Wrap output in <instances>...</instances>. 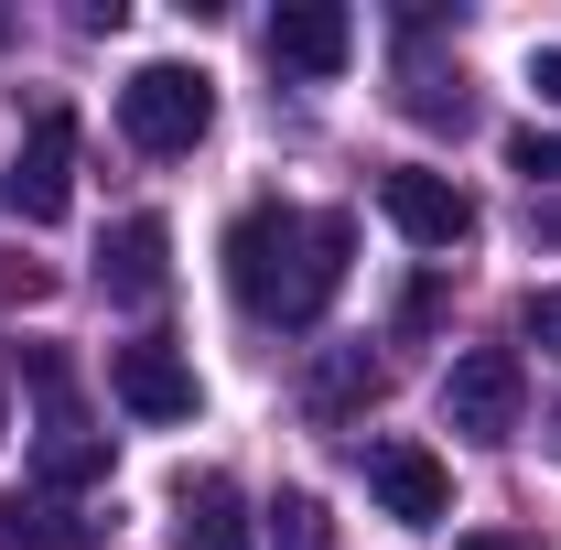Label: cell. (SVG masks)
Returning <instances> with one entry per match:
<instances>
[{
  "label": "cell",
  "mask_w": 561,
  "mask_h": 550,
  "mask_svg": "<svg viewBox=\"0 0 561 550\" xmlns=\"http://www.w3.org/2000/svg\"><path fill=\"white\" fill-rule=\"evenodd\" d=\"M346 249H356V227L324 206H249L227 227V291H238V313L302 335L346 291Z\"/></svg>",
  "instance_id": "6da1fadb"
},
{
  "label": "cell",
  "mask_w": 561,
  "mask_h": 550,
  "mask_svg": "<svg viewBox=\"0 0 561 550\" xmlns=\"http://www.w3.org/2000/svg\"><path fill=\"white\" fill-rule=\"evenodd\" d=\"M119 130H130V151H151V162L195 151V140L216 130V76L206 66H140L130 87H119Z\"/></svg>",
  "instance_id": "7a4b0ae2"
},
{
  "label": "cell",
  "mask_w": 561,
  "mask_h": 550,
  "mask_svg": "<svg viewBox=\"0 0 561 550\" xmlns=\"http://www.w3.org/2000/svg\"><path fill=\"white\" fill-rule=\"evenodd\" d=\"M529 411V367L507 356V345H465L454 367H443V432H465V443H507Z\"/></svg>",
  "instance_id": "3957f363"
},
{
  "label": "cell",
  "mask_w": 561,
  "mask_h": 550,
  "mask_svg": "<svg viewBox=\"0 0 561 550\" xmlns=\"http://www.w3.org/2000/svg\"><path fill=\"white\" fill-rule=\"evenodd\" d=\"M0 206L22 227H55L76 206V108H33V130H22L11 173H0Z\"/></svg>",
  "instance_id": "277c9868"
},
{
  "label": "cell",
  "mask_w": 561,
  "mask_h": 550,
  "mask_svg": "<svg viewBox=\"0 0 561 550\" xmlns=\"http://www.w3.org/2000/svg\"><path fill=\"white\" fill-rule=\"evenodd\" d=\"M378 216H389L411 249H465V238H476V195H465L454 173H421V162L378 173Z\"/></svg>",
  "instance_id": "5b68a950"
},
{
  "label": "cell",
  "mask_w": 561,
  "mask_h": 550,
  "mask_svg": "<svg viewBox=\"0 0 561 550\" xmlns=\"http://www.w3.org/2000/svg\"><path fill=\"white\" fill-rule=\"evenodd\" d=\"M108 389H119V411H130V421H195V400H206L195 367H184L162 335L119 345V356H108Z\"/></svg>",
  "instance_id": "8992f818"
},
{
  "label": "cell",
  "mask_w": 561,
  "mask_h": 550,
  "mask_svg": "<svg viewBox=\"0 0 561 550\" xmlns=\"http://www.w3.org/2000/svg\"><path fill=\"white\" fill-rule=\"evenodd\" d=\"M367 485H378V507H389L400 529H432V518L454 507V475H443L421 443H367Z\"/></svg>",
  "instance_id": "52a82bcc"
},
{
  "label": "cell",
  "mask_w": 561,
  "mask_h": 550,
  "mask_svg": "<svg viewBox=\"0 0 561 550\" xmlns=\"http://www.w3.org/2000/svg\"><path fill=\"white\" fill-rule=\"evenodd\" d=\"M271 55H280V66H302V76H346V55H356V11H346V0H280Z\"/></svg>",
  "instance_id": "ba28073f"
},
{
  "label": "cell",
  "mask_w": 561,
  "mask_h": 550,
  "mask_svg": "<svg viewBox=\"0 0 561 550\" xmlns=\"http://www.w3.org/2000/svg\"><path fill=\"white\" fill-rule=\"evenodd\" d=\"M162 249H173V227H162V216H119V227H108V249H98V291H108V302H162V280H173Z\"/></svg>",
  "instance_id": "9c48e42d"
},
{
  "label": "cell",
  "mask_w": 561,
  "mask_h": 550,
  "mask_svg": "<svg viewBox=\"0 0 561 550\" xmlns=\"http://www.w3.org/2000/svg\"><path fill=\"white\" fill-rule=\"evenodd\" d=\"M0 550H108V518L66 496H0Z\"/></svg>",
  "instance_id": "30bf717a"
},
{
  "label": "cell",
  "mask_w": 561,
  "mask_h": 550,
  "mask_svg": "<svg viewBox=\"0 0 561 550\" xmlns=\"http://www.w3.org/2000/svg\"><path fill=\"white\" fill-rule=\"evenodd\" d=\"M173 550H249V507L227 475H184L173 485Z\"/></svg>",
  "instance_id": "8fae6325"
},
{
  "label": "cell",
  "mask_w": 561,
  "mask_h": 550,
  "mask_svg": "<svg viewBox=\"0 0 561 550\" xmlns=\"http://www.w3.org/2000/svg\"><path fill=\"white\" fill-rule=\"evenodd\" d=\"M33 475H44V496H76V485H108V432H87V421H55V432L33 443Z\"/></svg>",
  "instance_id": "7c38bea8"
},
{
  "label": "cell",
  "mask_w": 561,
  "mask_h": 550,
  "mask_svg": "<svg viewBox=\"0 0 561 550\" xmlns=\"http://www.w3.org/2000/svg\"><path fill=\"white\" fill-rule=\"evenodd\" d=\"M271 550H335V529H324V496H302V485H291V496L271 507Z\"/></svg>",
  "instance_id": "4fadbf2b"
},
{
  "label": "cell",
  "mask_w": 561,
  "mask_h": 550,
  "mask_svg": "<svg viewBox=\"0 0 561 550\" xmlns=\"http://www.w3.org/2000/svg\"><path fill=\"white\" fill-rule=\"evenodd\" d=\"M378 378H389L378 356H335V367L313 378V400H324V411H335V400H378Z\"/></svg>",
  "instance_id": "5bb4252c"
},
{
  "label": "cell",
  "mask_w": 561,
  "mask_h": 550,
  "mask_svg": "<svg viewBox=\"0 0 561 550\" xmlns=\"http://www.w3.org/2000/svg\"><path fill=\"white\" fill-rule=\"evenodd\" d=\"M507 173H529V195L561 184V130H518V140H507Z\"/></svg>",
  "instance_id": "9a60e30c"
},
{
  "label": "cell",
  "mask_w": 561,
  "mask_h": 550,
  "mask_svg": "<svg viewBox=\"0 0 561 550\" xmlns=\"http://www.w3.org/2000/svg\"><path fill=\"white\" fill-rule=\"evenodd\" d=\"M518 324H529L540 356H561V280H551V291H529V313H518Z\"/></svg>",
  "instance_id": "2e32d148"
},
{
  "label": "cell",
  "mask_w": 561,
  "mask_h": 550,
  "mask_svg": "<svg viewBox=\"0 0 561 550\" xmlns=\"http://www.w3.org/2000/svg\"><path fill=\"white\" fill-rule=\"evenodd\" d=\"M529 238H540V249H561V195H529Z\"/></svg>",
  "instance_id": "e0dca14e"
},
{
  "label": "cell",
  "mask_w": 561,
  "mask_h": 550,
  "mask_svg": "<svg viewBox=\"0 0 561 550\" xmlns=\"http://www.w3.org/2000/svg\"><path fill=\"white\" fill-rule=\"evenodd\" d=\"M529 87H540V108H561V55H529Z\"/></svg>",
  "instance_id": "ac0fdd59"
},
{
  "label": "cell",
  "mask_w": 561,
  "mask_h": 550,
  "mask_svg": "<svg viewBox=\"0 0 561 550\" xmlns=\"http://www.w3.org/2000/svg\"><path fill=\"white\" fill-rule=\"evenodd\" d=\"M454 550H540V540H518V529H465Z\"/></svg>",
  "instance_id": "d6986e66"
},
{
  "label": "cell",
  "mask_w": 561,
  "mask_h": 550,
  "mask_svg": "<svg viewBox=\"0 0 561 550\" xmlns=\"http://www.w3.org/2000/svg\"><path fill=\"white\" fill-rule=\"evenodd\" d=\"M0 432H11V411H0Z\"/></svg>",
  "instance_id": "ffe728a7"
}]
</instances>
